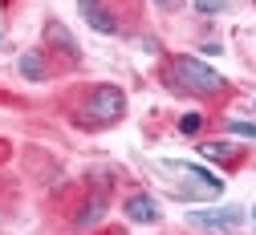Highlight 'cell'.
<instances>
[{
	"label": "cell",
	"mask_w": 256,
	"mask_h": 235,
	"mask_svg": "<svg viewBox=\"0 0 256 235\" xmlns=\"http://www.w3.org/2000/svg\"><path fill=\"white\" fill-rule=\"evenodd\" d=\"M228 8V0H196V12L200 16H216V12H224Z\"/></svg>",
	"instance_id": "7c38bea8"
},
{
	"label": "cell",
	"mask_w": 256,
	"mask_h": 235,
	"mask_svg": "<svg viewBox=\"0 0 256 235\" xmlns=\"http://www.w3.org/2000/svg\"><path fill=\"white\" fill-rule=\"evenodd\" d=\"M45 41H49L57 53H66L70 61H82V49H78V41H74V32L61 24V20H49V24H45Z\"/></svg>",
	"instance_id": "8992f818"
},
{
	"label": "cell",
	"mask_w": 256,
	"mask_h": 235,
	"mask_svg": "<svg viewBox=\"0 0 256 235\" xmlns=\"http://www.w3.org/2000/svg\"><path fill=\"white\" fill-rule=\"evenodd\" d=\"M171 81H175V89L200 93V97L224 89V73H216L212 65H204L200 57H175V65H171Z\"/></svg>",
	"instance_id": "6da1fadb"
},
{
	"label": "cell",
	"mask_w": 256,
	"mask_h": 235,
	"mask_svg": "<svg viewBox=\"0 0 256 235\" xmlns=\"http://www.w3.org/2000/svg\"><path fill=\"white\" fill-rule=\"evenodd\" d=\"M200 154H204V158H216V162H228V158H236V150H232L228 142H204V146H200Z\"/></svg>",
	"instance_id": "30bf717a"
},
{
	"label": "cell",
	"mask_w": 256,
	"mask_h": 235,
	"mask_svg": "<svg viewBox=\"0 0 256 235\" xmlns=\"http://www.w3.org/2000/svg\"><path fill=\"white\" fill-rule=\"evenodd\" d=\"M158 171H171V175L187 179V187L179 191L183 199H191V195H200V199H216V195L224 191V179H220L216 171H208V166H196V162H179V158H163V162H158Z\"/></svg>",
	"instance_id": "7a4b0ae2"
},
{
	"label": "cell",
	"mask_w": 256,
	"mask_h": 235,
	"mask_svg": "<svg viewBox=\"0 0 256 235\" xmlns=\"http://www.w3.org/2000/svg\"><path fill=\"white\" fill-rule=\"evenodd\" d=\"M228 134H236V138H248V142H256V122H240V118H228Z\"/></svg>",
	"instance_id": "8fae6325"
},
{
	"label": "cell",
	"mask_w": 256,
	"mask_h": 235,
	"mask_svg": "<svg viewBox=\"0 0 256 235\" xmlns=\"http://www.w3.org/2000/svg\"><path fill=\"white\" fill-rule=\"evenodd\" d=\"M187 223L208 235H236L244 227V211L240 207H191Z\"/></svg>",
	"instance_id": "3957f363"
},
{
	"label": "cell",
	"mask_w": 256,
	"mask_h": 235,
	"mask_svg": "<svg viewBox=\"0 0 256 235\" xmlns=\"http://www.w3.org/2000/svg\"><path fill=\"white\" fill-rule=\"evenodd\" d=\"M102 215H106V199L98 195V199H90V207H86V211L78 215V227H82V231L98 227V223H102Z\"/></svg>",
	"instance_id": "ba28073f"
},
{
	"label": "cell",
	"mask_w": 256,
	"mask_h": 235,
	"mask_svg": "<svg viewBox=\"0 0 256 235\" xmlns=\"http://www.w3.org/2000/svg\"><path fill=\"white\" fill-rule=\"evenodd\" d=\"M78 12L86 16V24L94 32H102V37H118V32H122V24L114 20V12L102 8V0H78Z\"/></svg>",
	"instance_id": "5b68a950"
},
{
	"label": "cell",
	"mask_w": 256,
	"mask_h": 235,
	"mask_svg": "<svg viewBox=\"0 0 256 235\" xmlns=\"http://www.w3.org/2000/svg\"><path fill=\"white\" fill-rule=\"evenodd\" d=\"M122 110H126V93H122L118 85H98V89L90 93L86 110H82V122H90V126H110V122L122 118Z\"/></svg>",
	"instance_id": "277c9868"
},
{
	"label": "cell",
	"mask_w": 256,
	"mask_h": 235,
	"mask_svg": "<svg viewBox=\"0 0 256 235\" xmlns=\"http://www.w3.org/2000/svg\"><path fill=\"white\" fill-rule=\"evenodd\" d=\"M252 219H256V211H252Z\"/></svg>",
	"instance_id": "9a60e30c"
},
{
	"label": "cell",
	"mask_w": 256,
	"mask_h": 235,
	"mask_svg": "<svg viewBox=\"0 0 256 235\" xmlns=\"http://www.w3.org/2000/svg\"><path fill=\"white\" fill-rule=\"evenodd\" d=\"M20 73L28 77V81H45V61H41V53H20Z\"/></svg>",
	"instance_id": "9c48e42d"
},
{
	"label": "cell",
	"mask_w": 256,
	"mask_h": 235,
	"mask_svg": "<svg viewBox=\"0 0 256 235\" xmlns=\"http://www.w3.org/2000/svg\"><path fill=\"white\" fill-rule=\"evenodd\" d=\"M154 4H158V8H167V12H171V8H179V4H183V0H154Z\"/></svg>",
	"instance_id": "5bb4252c"
},
{
	"label": "cell",
	"mask_w": 256,
	"mask_h": 235,
	"mask_svg": "<svg viewBox=\"0 0 256 235\" xmlns=\"http://www.w3.org/2000/svg\"><path fill=\"white\" fill-rule=\"evenodd\" d=\"M122 211H126L130 223H158V203H154L150 195H130Z\"/></svg>",
	"instance_id": "52a82bcc"
},
{
	"label": "cell",
	"mask_w": 256,
	"mask_h": 235,
	"mask_svg": "<svg viewBox=\"0 0 256 235\" xmlns=\"http://www.w3.org/2000/svg\"><path fill=\"white\" fill-rule=\"evenodd\" d=\"M200 126H204V114H183L179 118V134H200Z\"/></svg>",
	"instance_id": "4fadbf2b"
}]
</instances>
